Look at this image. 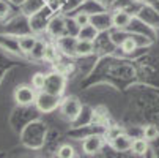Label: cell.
<instances>
[{
	"label": "cell",
	"mask_w": 159,
	"mask_h": 158,
	"mask_svg": "<svg viewBox=\"0 0 159 158\" xmlns=\"http://www.w3.org/2000/svg\"><path fill=\"white\" fill-rule=\"evenodd\" d=\"M157 136H159V130H157L156 125H147V127L143 128V139H145L147 142L157 139Z\"/></svg>",
	"instance_id": "14"
},
{
	"label": "cell",
	"mask_w": 159,
	"mask_h": 158,
	"mask_svg": "<svg viewBox=\"0 0 159 158\" xmlns=\"http://www.w3.org/2000/svg\"><path fill=\"white\" fill-rule=\"evenodd\" d=\"M8 11H10L8 3H7V2H3V0H0V17H5Z\"/></svg>",
	"instance_id": "20"
},
{
	"label": "cell",
	"mask_w": 159,
	"mask_h": 158,
	"mask_svg": "<svg viewBox=\"0 0 159 158\" xmlns=\"http://www.w3.org/2000/svg\"><path fill=\"white\" fill-rule=\"evenodd\" d=\"M65 87H66L65 76L60 73H51V74H46V82H44V89L41 92H46L49 95L60 98L65 92Z\"/></svg>",
	"instance_id": "2"
},
{
	"label": "cell",
	"mask_w": 159,
	"mask_h": 158,
	"mask_svg": "<svg viewBox=\"0 0 159 158\" xmlns=\"http://www.w3.org/2000/svg\"><path fill=\"white\" fill-rule=\"evenodd\" d=\"M49 32L54 35V36H63V33L66 32V26H65V21L61 17H57L51 22L49 26Z\"/></svg>",
	"instance_id": "11"
},
{
	"label": "cell",
	"mask_w": 159,
	"mask_h": 158,
	"mask_svg": "<svg viewBox=\"0 0 159 158\" xmlns=\"http://www.w3.org/2000/svg\"><path fill=\"white\" fill-rule=\"evenodd\" d=\"M60 112H61V116L66 119V120H70V122H74L79 116H80V112H82V103L79 101L77 97L74 95H70V97H65L61 101H60Z\"/></svg>",
	"instance_id": "1"
},
{
	"label": "cell",
	"mask_w": 159,
	"mask_h": 158,
	"mask_svg": "<svg viewBox=\"0 0 159 158\" xmlns=\"http://www.w3.org/2000/svg\"><path fill=\"white\" fill-rule=\"evenodd\" d=\"M135 48H137V43H135V40L132 36H126L125 40H121V51L129 54L132 51H135Z\"/></svg>",
	"instance_id": "16"
},
{
	"label": "cell",
	"mask_w": 159,
	"mask_h": 158,
	"mask_svg": "<svg viewBox=\"0 0 159 158\" xmlns=\"http://www.w3.org/2000/svg\"><path fill=\"white\" fill-rule=\"evenodd\" d=\"M44 82H46V74L44 73H35L32 76V87L35 90H43L44 89Z\"/></svg>",
	"instance_id": "15"
},
{
	"label": "cell",
	"mask_w": 159,
	"mask_h": 158,
	"mask_svg": "<svg viewBox=\"0 0 159 158\" xmlns=\"http://www.w3.org/2000/svg\"><path fill=\"white\" fill-rule=\"evenodd\" d=\"M98 29L95 27V26H85V27H82V29H79L77 30V35H76V38L77 40H84V41H92V43H95V40H96V36H98Z\"/></svg>",
	"instance_id": "8"
},
{
	"label": "cell",
	"mask_w": 159,
	"mask_h": 158,
	"mask_svg": "<svg viewBox=\"0 0 159 158\" xmlns=\"http://www.w3.org/2000/svg\"><path fill=\"white\" fill-rule=\"evenodd\" d=\"M36 38L33 36V35H22V36H19V49L22 51V52H25V54H30L32 52V49H33V46L36 44Z\"/></svg>",
	"instance_id": "10"
},
{
	"label": "cell",
	"mask_w": 159,
	"mask_h": 158,
	"mask_svg": "<svg viewBox=\"0 0 159 158\" xmlns=\"http://www.w3.org/2000/svg\"><path fill=\"white\" fill-rule=\"evenodd\" d=\"M36 100V92L32 85H19L14 90V101L20 106H29L32 103H35Z\"/></svg>",
	"instance_id": "4"
},
{
	"label": "cell",
	"mask_w": 159,
	"mask_h": 158,
	"mask_svg": "<svg viewBox=\"0 0 159 158\" xmlns=\"http://www.w3.org/2000/svg\"><path fill=\"white\" fill-rule=\"evenodd\" d=\"M112 24H113V27H117L120 30L126 29L131 24V14L126 13V11H117L112 16Z\"/></svg>",
	"instance_id": "9"
},
{
	"label": "cell",
	"mask_w": 159,
	"mask_h": 158,
	"mask_svg": "<svg viewBox=\"0 0 159 158\" xmlns=\"http://www.w3.org/2000/svg\"><path fill=\"white\" fill-rule=\"evenodd\" d=\"M93 51H95V43L84 41V40H77L76 38V41H74V54L76 55L85 57V55L93 54Z\"/></svg>",
	"instance_id": "7"
},
{
	"label": "cell",
	"mask_w": 159,
	"mask_h": 158,
	"mask_svg": "<svg viewBox=\"0 0 159 158\" xmlns=\"http://www.w3.org/2000/svg\"><path fill=\"white\" fill-rule=\"evenodd\" d=\"M102 146H104L102 136H99V134H90V136H87L82 142V150L87 155H95L102 149Z\"/></svg>",
	"instance_id": "5"
},
{
	"label": "cell",
	"mask_w": 159,
	"mask_h": 158,
	"mask_svg": "<svg viewBox=\"0 0 159 158\" xmlns=\"http://www.w3.org/2000/svg\"><path fill=\"white\" fill-rule=\"evenodd\" d=\"M110 142H112V147L115 149L117 152L131 150V146H132V139L128 136V134H123V133H118L117 136H113L110 139Z\"/></svg>",
	"instance_id": "6"
},
{
	"label": "cell",
	"mask_w": 159,
	"mask_h": 158,
	"mask_svg": "<svg viewBox=\"0 0 159 158\" xmlns=\"http://www.w3.org/2000/svg\"><path fill=\"white\" fill-rule=\"evenodd\" d=\"M44 52H46V44L41 40H38L36 44L33 46V49H32V52H30V57L35 59V60H39V59H44Z\"/></svg>",
	"instance_id": "13"
},
{
	"label": "cell",
	"mask_w": 159,
	"mask_h": 158,
	"mask_svg": "<svg viewBox=\"0 0 159 158\" xmlns=\"http://www.w3.org/2000/svg\"><path fill=\"white\" fill-rule=\"evenodd\" d=\"M74 149L70 144H63L58 150H57V156L58 158H74Z\"/></svg>",
	"instance_id": "17"
},
{
	"label": "cell",
	"mask_w": 159,
	"mask_h": 158,
	"mask_svg": "<svg viewBox=\"0 0 159 158\" xmlns=\"http://www.w3.org/2000/svg\"><path fill=\"white\" fill-rule=\"evenodd\" d=\"M131 150L134 155H145L147 150H148V142L140 138V139H134L132 141V146H131Z\"/></svg>",
	"instance_id": "12"
},
{
	"label": "cell",
	"mask_w": 159,
	"mask_h": 158,
	"mask_svg": "<svg viewBox=\"0 0 159 158\" xmlns=\"http://www.w3.org/2000/svg\"><path fill=\"white\" fill-rule=\"evenodd\" d=\"M35 104H36V108L41 112H52V111H55L60 106V98L54 97V95H49L46 92H39L36 95Z\"/></svg>",
	"instance_id": "3"
},
{
	"label": "cell",
	"mask_w": 159,
	"mask_h": 158,
	"mask_svg": "<svg viewBox=\"0 0 159 158\" xmlns=\"http://www.w3.org/2000/svg\"><path fill=\"white\" fill-rule=\"evenodd\" d=\"M74 22H76V26L79 29L85 27V26H90V22H92V16H90L88 13H79L76 17H74Z\"/></svg>",
	"instance_id": "18"
},
{
	"label": "cell",
	"mask_w": 159,
	"mask_h": 158,
	"mask_svg": "<svg viewBox=\"0 0 159 158\" xmlns=\"http://www.w3.org/2000/svg\"><path fill=\"white\" fill-rule=\"evenodd\" d=\"M58 59V49L54 46H46V52H44V60L49 62H57Z\"/></svg>",
	"instance_id": "19"
}]
</instances>
